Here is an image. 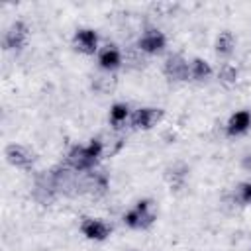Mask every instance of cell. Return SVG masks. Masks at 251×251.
Masks as SVG:
<instances>
[{"label": "cell", "mask_w": 251, "mask_h": 251, "mask_svg": "<svg viewBox=\"0 0 251 251\" xmlns=\"http://www.w3.org/2000/svg\"><path fill=\"white\" fill-rule=\"evenodd\" d=\"M102 155V141L100 139H90L88 145H75L69 155H67V165L73 167L75 171H86L94 167L98 157Z\"/></svg>", "instance_id": "6da1fadb"}, {"label": "cell", "mask_w": 251, "mask_h": 251, "mask_svg": "<svg viewBox=\"0 0 251 251\" xmlns=\"http://www.w3.org/2000/svg\"><path fill=\"white\" fill-rule=\"evenodd\" d=\"M155 212H153V204L151 200H139L135 204V208H131L129 212L124 214V224L133 227V229H145L155 222Z\"/></svg>", "instance_id": "7a4b0ae2"}, {"label": "cell", "mask_w": 251, "mask_h": 251, "mask_svg": "<svg viewBox=\"0 0 251 251\" xmlns=\"http://www.w3.org/2000/svg\"><path fill=\"white\" fill-rule=\"evenodd\" d=\"M163 73L171 80H186L190 76V65L186 63V59L182 55L173 53V55L167 57L165 67H163Z\"/></svg>", "instance_id": "3957f363"}, {"label": "cell", "mask_w": 251, "mask_h": 251, "mask_svg": "<svg viewBox=\"0 0 251 251\" xmlns=\"http://www.w3.org/2000/svg\"><path fill=\"white\" fill-rule=\"evenodd\" d=\"M4 155H6L8 163H12L14 167H20V169H29L35 161V155L27 147L18 145V143H10L4 149Z\"/></svg>", "instance_id": "277c9868"}, {"label": "cell", "mask_w": 251, "mask_h": 251, "mask_svg": "<svg viewBox=\"0 0 251 251\" xmlns=\"http://www.w3.org/2000/svg\"><path fill=\"white\" fill-rule=\"evenodd\" d=\"M163 118L161 108H139L131 116V126L137 129H151Z\"/></svg>", "instance_id": "5b68a950"}, {"label": "cell", "mask_w": 251, "mask_h": 251, "mask_svg": "<svg viewBox=\"0 0 251 251\" xmlns=\"http://www.w3.org/2000/svg\"><path fill=\"white\" fill-rule=\"evenodd\" d=\"M73 45L75 49H78L80 53H86V55H92L96 49H98V35L94 29H88V27H82L75 33L73 37Z\"/></svg>", "instance_id": "8992f818"}, {"label": "cell", "mask_w": 251, "mask_h": 251, "mask_svg": "<svg viewBox=\"0 0 251 251\" xmlns=\"http://www.w3.org/2000/svg\"><path fill=\"white\" fill-rule=\"evenodd\" d=\"M165 43H167L165 35H163L159 29H153V27H151V29H145V33L139 37L137 47H139L143 53H159V51H163Z\"/></svg>", "instance_id": "52a82bcc"}, {"label": "cell", "mask_w": 251, "mask_h": 251, "mask_svg": "<svg viewBox=\"0 0 251 251\" xmlns=\"http://www.w3.org/2000/svg\"><path fill=\"white\" fill-rule=\"evenodd\" d=\"M80 231L88 239L102 241V239H106L110 235V226L104 224L102 220H96V218H84L82 224H80Z\"/></svg>", "instance_id": "ba28073f"}, {"label": "cell", "mask_w": 251, "mask_h": 251, "mask_svg": "<svg viewBox=\"0 0 251 251\" xmlns=\"http://www.w3.org/2000/svg\"><path fill=\"white\" fill-rule=\"evenodd\" d=\"M25 39H27V25L24 22H14L4 35V47L6 49H20V47H24Z\"/></svg>", "instance_id": "9c48e42d"}, {"label": "cell", "mask_w": 251, "mask_h": 251, "mask_svg": "<svg viewBox=\"0 0 251 251\" xmlns=\"http://www.w3.org/2000/svg\"><path fill=\"white\" fill-rule=\"evenodd\" d=\"M98 63H100V67H102L104 71H114V69H118L120 63H122V55H120L118 47H116V45H106L104 49H100V53H98Z\"/></svg>", "instance_id": "30bf717a"}, {"label": "cell", "mask_w": 251, "mask_h": 251, "mask_svg": "<svg viewBox=\"0 0 251 251\" xmlns=\"http://www.w3.org/2000/svg\"><path fill=\"white\" fill-rule=\"evenodd\" d=\"M251 126V114L247 110H241V112H235L229 122H227V135H239L243 133L247 127Z\"/></svg>", "instance_id": "8fae6325"}, {"label": "cell", "mask_w": 251, "mask_h": 251, "mask_svg": "<svg viewBox=\"0 0 251 251\" xmlns=\"http://www.w3.org/2000/svg\"><path fill=\"white\" fill-rule=\"evenodd\" d=\"M210 73H212V69L204 59H194L190 63V76L194 80H204V78L210 76Z\"/></svg>", "instance_id": "7c38bea8"}, {"label": "cell", "mask_w": 251, "mask_h": 251, "mask_svg": "<svg viewBox=\"0 0 251 251\" xmlns=\"http://www.w3.org/2000/svg\"><path fill=\"white\" fill-rule=\"evenodd\" d=\"M233 49V33L231 31H222L216 39V51L220 55H229Z\"/></svg>", "instance_id": "4fadbf2b"}, {"label": "cell", "mask_w": 251, "mask_h": 251, "mask_svg": "<svg viewBox=\"0 0 251 251\" xmlns=\"http://www.w3.org/2000/svg\"><path fill=\"white\" fill-rule=\"evenodd\" d=\"M218 78H220V82H222L224 86H233L235 80H237V69H235L233 65L226 63V65H222Z\"/></svg>", "instance_id": "5bb4252c"}, {"label": "cell", "mask_w": 251, "mask_h": 251, "mask_svg": "<svg viewBox=\"0 0 251 251\" xmlns=\"http://www.w3.org/2000/svg\"><path fill=\"white\" fill-rule=\"evenodd\" d=\"M127 104H114L112 106V110H110V124L112 126H122L124 122H126V118H127Z\"/></svg>", "instance_id": "9a60e30c"}, {"label": "cell", "mask_w": 251, "mask_h": 251, "mask_svg": "<svg viewBox=\"0 0 251 251\" xmlns=\"http://www.w3.org/2000/svg\"><path fill=\"white\" fill-rule=\"evenodd\" d=\"M143 51L139 49V47H131L127 53H126V63H129L131 67H143L145 65V61H143V55H141Z\"/></svg>", "instance_id": "2e32d148"}, {"label": "cell", "mask_w": 251, "mask_h": 251, "mask_svg": "<svg viewBox=\"0 0 251 251\" xmlns=\"http://www.w3.org/2000/svg\"><path fill=\"white\" fill-rule=\"evenodd\" d=\"M235 200L243 204H251V182H241L235 190Z\"/></svg>", "instance_id": "e0dca14e"}, {"label": "cell", "mask_w": 251, "mask_h": 251, "mask_svg": "<svg viewBox=\"0 0 251 251\" xmlns=\"http://www.w3.org/2000/svg\"><path fill=\"white\" fill-rule=\"evenodd\" d=\"M116 86V78L114 76H98L94 80V88L100 92H110Z\"/></svg>", "instance_id": "ac0fdd59"}]
</instances>
